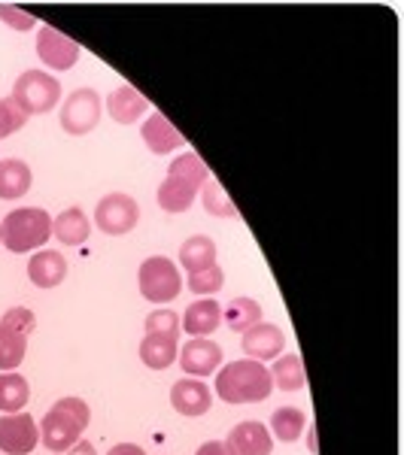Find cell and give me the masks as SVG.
<instances>
[{
    "instance_id": "6da1fadb",
    "label": "cell",
    "mask_w": 404,
    "mask_h": 455,
    "mask_svg": "<svg viewBox=\"0 0 404 455\" xmlns=\"http://www.w3.org/2000/svg\"><path fill=\"white\" fill-rule=\"evenodd\" d=\"M204 182H207V164L198 152H186V156L174 158L165 182L158 186V207L165 212H186L195 204Z\"/></svg>"
},
{
    "instance_id": "7a4b0ae2",
    "label": "cell",
    "mask_w": 404,
    "mask_h": 455,
    "mask_svg": "<svg viewBox=\"0 0 404 455\" xmlns=\"http://www.w3.org/2000/svg\"><path fill=\"white\" fill-rule=\"evenodd\" d=\"M274 392V379L271 371L262 362L253 358H240L216 373V395L225 403H259Z\"/></svg>"
},
{
    "instance_id": "3957f363",
    "label": "cell",
    "mask_w": 404,
    "mask_h": 455,
    "mask_svg": "<svg viewBox=\"0 0 404 455\" xmlns=\"http://www.w3.org/2000/svg\"><path fill=\"white\" fill-rule=\"evenodd\" d=\"M92 422V410L83 398H61L49 407L40 422V443L49 452H64L83 440V431Z\"/></svg>"
},
{
    "instance_id": "277c9868",
    "label": "cell",
    "mask_w": 404,
    "mask_h": 455,
    "mask_svg": "<svg viewBox=\"0 0 404 455\" xmlns=\"http://www.w3.org/2000/svg\"><path fill=\"white\" fill-rule=\"evenodd\" d=\"M46 240H53V219L43 207H21L6 212L0 222V246L10 252H36Z\"/></svg>"
},
{
    "instance_id": "5b68a950",
    "label": "cell",
    "mask_w": 404,
    "mask_h": 455,
    "mask_svg": "<svg viewBox=\"0 0 404 455\" xmlns=\"http://www.w3.org/2000/svg\"><path fill=\"white\" fill-rule=\"evenodd\" d=\"M36 319L28 307H10L0 319V373L16 371L25 362L28 337L34 334Z\"/></svg>"
},
{
    "instance_id": "8992f818",
    "label": "cell",
    "mask_w": 404,
    "mask_h": 455,
    "mask_svg": "<svg viewBox=\"0 0 404 455\" xmlns=\"http://www.w3.org/2000/svg\"><path fill=\"white\" fill-rule=\"evenodd\" d=\"M12 100L25 116H43L49 109H55V104L61 100V83L53 73L43 70H25L12 85Z\"/></svg>"
},
{
    "instance_id": "52a82bcc",
    "label": "cell",
    "mask_w": 404,
    "mask_h": 455,
    "mask_svg": "<svg viewBox=\"0 0 404 455\" xmlns=\"http://www.w3.org/2000/svg\"><path fill=\"white\" fill-rule=\"evenodd\" d=\"M137 285H141V295L149 304H171L182 291V274L171 259L152 255L137 270Z\"/></svg>"
},
{
    "instance_id": "ba28073f",
    "label": "cell",
    "mask_w": 404,
    "mask_h": 455,
    "mask_svg": "<svg viewBox=\"0 0 404 455\" xmlns=\"http://www.w3.org/2000/svg\"><path fill=\"white\" fill-rule=\"evenodd\" d=\"M94 222L109 237H122V234L134 231L137 222H141V207H137V201L131 195H107L94 207Z\"/></svg>"
},
{
    "instance_id": "9c48e42d",
    "label": "cell",
    "mask_w": 404,
    "mask_h": 455,
    "mask_svg": "<svg viewBox=\"0 0 404 455\" xmlns=\"http://www.w3.org/2000/svg\"><path fill=\"white\" fill-rule=\"evenodd\" d=\"M101 122V98L94 88H77L64 98L61 107V128L73 137H83L94 131Z\"/></svg>"
},
{
    "instance_id": "30bf717a",
    "label": "cell",
    "mask_w": 404,
    "mask_h": 455,
    "mask_svg": "<svg viewBox=\"0 0 404 455\" xmlns=\"http://www.w3.org/2000/svg\"><path fill=\"white\" fill-rule=\"evenodd\" d=\"M40 443V428H36L31 413H4L0 416V452L6 455H31Z\"/></svg>"
},
{
    "instance_id": "8fae6325",
    "label": "cell",
    "mask_w": 404,
    "mask_h": 455,
    "mask_svg": "<svg viewBox=\"0 0 404 455\" xmlns=\"http://www.w3.org/2000/svg\"><path fill=\"white\" fill-rule=\"evenodd\" d=\"M176 362H180L182 373H189V377H210V373L222 368V347L207 340V337H192L186 347L176 352Z\"/></svg>"
},
{
    "instance_id": "7c38bea8",
    "label": "cell",
    "mask_w": 404,
    "mask_h": 455,
    "mask_svg": "<svg viewBox=\"0 0 404 455\" xmlns=\"http://www.w3.org/2000/svg\"><path fill=\"white\" fill-rule=\"evenodd\" d=\"M36 55L46 68L70 70L79 61V43H73L68 34H61L53 25H43L40 36H36Z\"/></svg>"
},
{
    "instance_id": "4fadbf2b",
    "label": "cell",
    "mask_w": 404,
    "mask_h": 455,
    "mask_svg": "<svg viewBox=\"0 0 404 455\" xmlns=\"http://www.w3.org/2000/svg\"><path fill=\"white\" fill-rule=\"evenodd\" d=\"M225 450L229 455H271L274 450V437L262 422H238L225 437Z\"/></svg>"
},
{
    "instance_id": "5bb4252c",
    "label": "cell",
    "mask_w": 404,
    "mask_h": 455,
    "mask_svg": "<svg viewBox=\"0 0 404 455\" xmlns=\"http://www.w3.org/2000/svg\"><path fill=\"white\" fill-rule=\"evenodd\" d=\"M171 403L180 416H204L207 410L213 407V395H210V386L201 383L195 377H182L176 379L174 388H171Z\"/></svg>"
},
{
    "instance_id": "9a60e30c",
    "label": "cell",
    "mask_w": 404,
    "mask_h": 455,
    "mask_svg": "<svg viewBox=\"0 0 404 455\" xmlns=\"http://www.w3.org/2000/svg\"><path fill=\"white\" fill-rule=\"evenodd\" d=\"M240 347H244L246 358H253V362H264V358L283 355L286 334L277 325H271V322H259V325H253L249 331H244Z\"/></svg>"
},
{
    "instance_id": "2e32d148",
    "label": "cell",
    "mask_w": 404,
    "mask_h": 455,
    "mask_svg": "<svg viewBox=\"0 0 404 455\" xmlns=\"http://www.w3.org/2000/svg\"><path fill=\"white\" fill-rule=\"evenodd\" d=\"M64 276H68V259L55 249H36L28 261V280L36 289H55L64 283Z\"/></svg>"
},
{
    "instance_id": "e0dca14e",
    "label": "cell",
    "mask_w": 404,
    "mask_h": 455,
    "mask_svg": "<svg viewBox=\"0 0 404 455\" xmlns=\"http://www.w3.org/2000/svg\"><path fill=\"white\" fill-rule=\"evenodd\" d=\"M107 109H109V116H113V122L134 124L141 116L149 113V100H146L134 85H119L116 92H109Z\"/></svg>"
},
{
    "instance_id": "ac0fdd59",
    "label": "cell",
    "mask_w": 404,
    "mask_h": 455,
    "mask_svg": "<svg viewBox=\"0 0 404 455\" xmlns=\"http://www.w3.org/2000/svg\"><path fill=\"white\" fill-rule=\"evenodd\" d=\"M180 325L192 337H207L222 325V307L213 298H198L195 304L186 307V315L180 319Z\"/></svg>"
},
{
    "instance_id": "d6986e66",
    "label": "cell",
    "mask_w": 404,
    "mask_h": 455,
    "mask_svg": "<svg viewBox=\"0 0 404 455\" xmlns=\"http://www.w3.org/2000/svg\"><path fill=\"white\" fill-rule=\"evenodd\" d=\"M141 134L146 146H149V152H156V156H167V152L180 149V146L186 143L180 131H176L174 124L167 122V116H161V113H152L149 119L143 122Z\"/></svg>"
},
{
    "instance_id": "ffe728a7",
    "label": "cell",
    "mask_w": 404,
    "mask_h": 455,
    "mask_svg": "<svg viewBox=\"0 0 404 455\" xmlns=\"http://www.w3.org/2000/svg\"><path fill=\"white\" fill-rule=\"evenodd\" d=\"M31 167L19 158L0 161V201H16L31 192Z\"/></svg>"
},
{
    "instance_id": "44dd1931",
    "label": "cell",
    "mask_w": 404,
    "mask_h": 455,
    "mask_svg": "<svg viewBox=\"0 0 404 455\" xmlns=\"http://www.w3.org/2000/svg\"><path fill=\"white\" fill-rule=\"evenodd\" d=\"M176 352H180V343L176 337H165V334H146L141 340V362L152 371H167L176 362Z\"/></svg>"
},
{
    "instance_id": "7402d4cb",
    "label": "cell",
    "mask_w": 404,
    "mask_h": 455,
    "mask_svg": "<svg viewBox=\"0 0 404 455\" xmlns=\"http://www.w3.org/2000/svg\"><path fill=\"white\" fill-rule=\"evenodd\" d=\"M88 234H92V225H88V216L79 207L58 212V219L53 222V237L61 240L64 246H83Z\"/></svg>"
},
{
    "instance_id": "603a6c76",
    "label": "cell",
    "mask_w": 404,
    "mask_h": 455,
    "mask_svg": "<svg viewBox=\"0 0 404 455\" xmlns=\"http://www.w3.org/2000/svg\"><path fill=\"white\" fill-rule=\"evenodd\" d=\"M31 398V386L16 371L0 373V413H21Z\"/></svg>"
},
{
    "instance_id": "cb8c5ba5",
    "label": "cell",
    "mask_w": 404,
    "mask_h": 455,
    "mask_svg": "<svg viewBox=\"0 0 404 455\" xmlns=\"http://www.w3.org/2000/svg\"><path fill=\"white\" fill-rule=\"evenodd\" d=\"M180 264L186 267V274L210 267V264H216V243L204 234H195L180 246Z\"/></svg>"
},
{
    "instance_id": "d4e9b609",
    "label": "cell",
    "mask_w": 404,
    "mask_h": 455,
    "mask_svg": "<svg viewBox=\"0 0 404 455\" xmlns=\"http://www.w3.org/2000/svg\"><path fill=\"white\" fill-rule=\"evenodd\" d=\"M262 304L253 298H234L229 307H222V322L231 328V331L244 334L249 331L253 325H259L262 322Z\"/></svg>"
},
{
    "instance_id": "484cf974",
    "label": "cell",
    "mask_w": 404,
    "mask_h": 455,
    "mask_svg": "<svg viewBox=\"0 0 404 455\" xmlns=\"http://www.w3.org/2000/svg\"><path fill=\"white\" fill-rule=\"evenodd\" d=\"M271 379H274V386L283 388V392H298V388H304L307 377H304V368H301V358L277 355L274 368H271Z\"/></svg>"
},
{
    "instance_id": "4316f807",
    "label": "cell",
    "mask_w": 404,
    "mask_h": 455,
    "mask_svg": "<svg viewBox=\"0 0 404 455\" xmlns=\"http://www.w3.org/2000/svg\"><path fill=\"white\" fill-rule=\"evenodd\" d=\"M304 425H307V416H304V410H298V407H283L271 416V431H274L277 440H283V443L298 440Z\"/></svg>"
},
{
    "instance_id": "83f0119b",
    "label": "cell",
    "mask_w": 404,
    "mask_h": 455,
    "mask_svg": "<svg viewBox=\"0 0 404 455\" xmlns=\"http://www.w3.org/2000/svg\"><path fill=\"white\" fill-rule=\"evenodd\" d=\"M222 283H225L222 267H219V264H210V267L189 274V285H186V289L195 291V295H201V298H210V295H216V291L222 289Z\"/></svg>"
},
{
    "instance_id": "f1b7e54d",
    "label": "cell",
    "mask_w": 404,
    "mask_h": 455,
    "mask_svg": "<svg viewBox=\"0 0 404 455\" xmlns=\"http://www.w3.org/2000/svg\"><path fill=\"white\" fill-rule=\"evenodd\" d=\"M204 210L210 212V216H222V219H229V216H238V207L229 201V195H225V188L219 186L216 180H210V182H204Z\"/></svg>"
},
{
    "instance_id": "f546056e",
    "label": "cell",
    "mask_w": 404,
    "mask_h": 455,
    "mask_svg": "<svg viewBox=\"0 0 404 455\" xmlns=\"http://www.w3.org/2000/svg\"><path fill=\"white\" fill-rule=\"evenodd\" d=\"M25 122H28V116L16 107V100H12V98L0 100V140H4V137H10V134H16V131H21V128H25Z\"/></svg>"
},
{
    "instance_id": "4dcf8cb0",
    "label": "cell",
    "mask_w": 404,
    "mask_h": 455,
    "mask_svg": "<svg viewBox=\"0 0 404 455\" xmlns=\"http://www.w3.org/2000/svg\"><path fill=\"white\" fill-rule=\"evenodd\" d=\"M146 334H165L176 337L180 334V315L174 310H152L146 315Z\"/></svg>"
},
{
    "instance_id": "1f68e13d",
    "label": "cell",
    "mask_w": 404,
    "mask_h": 455,
    "mask_svg": "<svg viewBox=\"0 0 404 455\" xmlns=\"http://www.w3.org/2000/svg\"><path fill=\"white\" fill-rule=\"evenodd\" d=\"M0 19H4V25L16 28V31H31L36 25V19L31 12L21 10V6H12V4H0Z\"/></svg>"
},
{
    "instance_id": "d6a6232c",
    "label": "cell",
    "mask_w": 404,
    "mask_h": 455,
    "mask_svg": "<svg viewBox=\"0 0 404 455\" xmlns=\"http://www.w3.org/2000/svg\"><path fill=\"white\" fill-rule=\"evenodd\" d=\"M195 455H229V450H225L222 440H207V443L198 446Z\"/></svg>"
},
{
    "instance_id": "836d02e7",
    "label": "cell",
    "mask_w": 404,
    "mask_h": 455,
    "mask_svg": "<svg viewBox=\"0 0 404 455\" xmlns=\"http://www.w3.org/2000/svg\"><path fill=\"white\" fill-rule=\"evenodd\" d=\"M55 455H98V452H94V446L88 443V440H79V443H73L70 450H64V452H55Z\"/></svg>"
},
{
    "instance_id": "e575fe53",
    "label": "cell",
    "mask_w": 404,
    "mask_h": 455,
    "mask_svg": "<svg viewBox=\"0 0 404 455\" xmlns=\"http://www.w3.org/2000/svg\"><path fill=\"white\" fill-rule=\"evenodd\" d=\"M107 455H146L137 443H116Z\"/></svg>"
}]
</instances>
